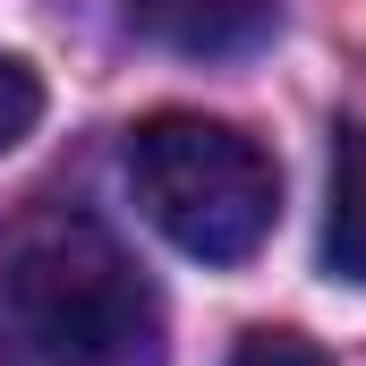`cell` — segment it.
I'll use <instances>...</instances> for the list:
<instances>
[{"mask_svg":"<svg viewBox=\"0 0 366 366\" xmlns=\"http://www.w3.org/2000/svg\"><path fill=\"white\" fill-rule=\"evenodd\" d=\"M324 273L366 290V119L332 128V187H324Z\"/></svg>","mask_w":366,"mask_h":366,"instance_id":"cell-4","label":"cell"},{"mask_svg":"<svg viewBox=\"0 0 366 366\" xmlns=\"http://www.w3.org/2000/svg\"><path fill=\"white\" fill-rule=\"evenodd\" d=\"M34 119H43V77H34L26 60H9V51H0V154H9Z\"/></svg>","mask_w":366,"mask_h":366,"instance_id":"cell-5","label":"cell"},{"mask_svg":"<svg viewBox=\"0 0 366 366\" xmlns=\"http://www.w3.org/2000/svg\"><path fill=\"white\" fill-rule=\"evenodd\" d=\"M0 298H9L17 341L43 366H162L171 358L154 281L137 273L119 230L86 204L34 196L0 230Z\"/></svg>","mask_w":366,"mask_h":366,"instance_id":"cell-1","label":"cell"},{"mask_svg":"<svg viewBox=\"0 0 366 366\" xmlns=\"http://www.w3.org/2000/svg\"><path fill=\"white\" fill-rule=\"evenodd\" d=\"M128 187L145 204V222L196 256V264H247L273 239L281 213V171L273 154L204 111H162L128 137Z\"/></svg>","mask_w":366,"mask_h":366,"instance_id":"cell-2","label":"cell"},{"mask_svg":"<svg viewBox=\"0 0 366 366\" xmlns=\"http://www.w3.org/2000/svg\"><path fill=\"white\" fill-rule=\"evenodd\" d=\"M230 366H332V358H324L307 332H247Z\"/></svg>","mask_w":366,"mask_h":366,"instance_id":"cell-6","label":"cell"},{"mask_svg":"<svg viewBox=\"0 0 366 366\" xmlns=\"http://www.w3.org/2000/svg\"><path fill=\"white\" fill-rule=\"evenodd\" d=\"M128 26L162 51H187V60H222V51H247L264 43L281 17V0H119Z\"/></svg>","mask_w":366,"mask_h":366,"instance_id":"cell-3","label":"cell"},{"mask_svg":"<svg viewBox=\"0 0 366 366\" xmlns=\"http://www.w3.org/2000/svg\"><path fill=\"white\" fill-rule=\"evenodd\" d=\"M0 366H9V358H0Z\"/></svg>","mask_w":366,"mask_h":366,"instance_id":"cell-7","label":"cell"}]
</instances>
